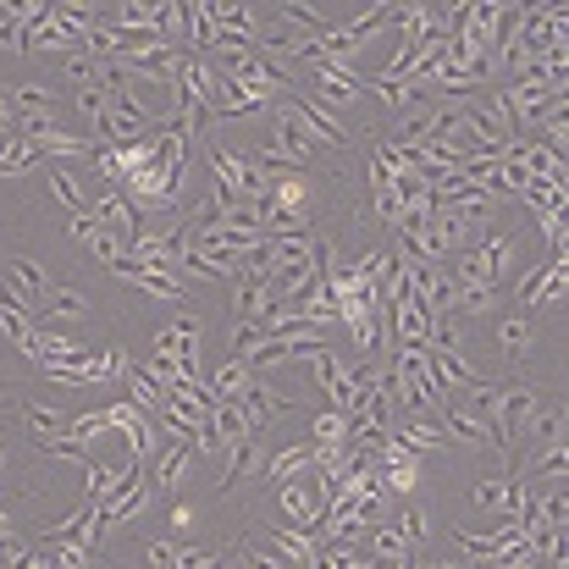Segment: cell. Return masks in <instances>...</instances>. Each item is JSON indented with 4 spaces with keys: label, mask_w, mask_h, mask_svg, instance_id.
<instances>
[{
    "label": "cell",
    "mask_w": 569,
    "mask_h": 569,
    "mask_svg": "<svg viewBox=\"0 0 569 569\" xmlns=\"http://www.w3.org/2000/svg\"><path fill=\"white\" fill-rule=\"evenodd\" d=\"M238 569H288L271 547H260V541H238Z\"/></svg>",
    "instance_id": "d590c367"
},
{
    "label": "cell",
    "mask_w": 569,
    "mask_h": 569,
    "mask_svg": "<svg viewBox=\"0 0 569 569\" xmlns=\"http://www.w3.org/2000/svg\"><path fill=\"white\" fill-rule=\"evenodd\" d=\"M371 95H376L387 111H398V117H404V111H415V106L426 100V89H420L415 78H393V84H387V78H371Z\"/></svg>",
    "instance_id": "ffe728a7"
},
{
    "label": "cell",
    "mask_w": 569,
    "mask_h": 569,
    "mask_svg": "<svg viewBox=\"0 0 569 569\" xmlns=\"http://www.w3.org/2000/svg\"><path fill=\"white\" fill-rule=\"evenodd\" d=\"M45 155L29 144V139H7L0 144V178H23V172H34Z\"/></svg>",
    "instance_id": "4316f807"
},
{
    "label": "cell",
    "mask_w": 569,
    "mask_h": 569,
    "mask_svg": "<svg viewBox=\"0 0 569 569\" xmlns=\"http://www.w3.org/2000/svg\"><path fill=\"white\" fill-rule=\"evenodd\" d=\"M89 216H95L106 233H117L128 249L144 238V216L128 205V194H122V189H100V194H95V205H89Z\"/></svg>",
    "instance_id": "277c9868"
},
{
    "label": "cell",
    "mask_w": 569,
    "mask_h": 569,
    "mask_svg": "<svg viewBox=\"0 0 569 569\" xmlns=\"http://www.w3.org/2000/svg\"><path fill=\"white\" fill-rule=\"evenodd\" d=\"M497 343H503V359L519 365L525 348H530V315H508V321H497Z\"/></svg>",
    "instance_id": "83f0119b"
},
{
    "label": "cell",
    "mask_w": 569,
    "mask_h": 569,
    "mask_svg": "<svg viewBox=\"0 0 569 569\" xmlns=\"http://www.w3.org/2000/svg\"><path fill=\"white\" fill-rule=\"evenodd\" d=\"M18 51H23V56H40V51H56V56H73V51H84V45H78V34H67V29L56 23V12L45 7L40 18H29V23L18 29Z\"/></svg>",
    "instance_id": "8992f818"
},
{
    "label": "cell",
    "mask_w": 569,
    "mask_h": 569,
    "mask_svg": "<svg viewBox=\"0 0 569 569\" xmlns=\"http://www.w3.org/2000/svg\"><path fill=\"white\" fill-rule=\"evenodd\" d=\"M293 111L321 133V144H326V150H348V128H343V122H337V111H332V106H321L310 89H299V95H293Z\"/></svg>",
    "instance_id": "30bf717a"
},
{
    "label": "cell",
    "mask_w": 569,
    "mask_h": 569,
    "mask_svg": "<svg viewBox=\"0 0 569 569\" xmlns=\"http://www.w3.org/2000/svg\"><path fill=\"white\" fill-rule=\"evenodd\" d=\"M150 492H155V481L144 475V464H133L128 475H122V486L100 503V514H106V525H128L133 514H144L150 508Z\"/></svg>",
    "instance_id": "52a82bcc"
},
{
    "label": "cell",
    "mask_w": 569,
    "mask_h": 569,
    "mask_svg": "<svg viewBox=\"0 0 569 569\" xmlns=\"http://www.w3.org/2000/svg\"><path fill=\"white\" fill-rule=\"evenodd\" d=\"M211 431H216V442H222V448H233V442H244V437H255L238 404H216V409H211Z\"/></svg>",
    "instance_id": "d4e9b609"
},
{
    "label": "cell",
    "mask_w": 569,
    "mask_h": 569,
    "mask_svg": "<svg viewBox=\"0 0 569 569\" xmlns=\"http://www.w3.org/2000/svg\"><path fill=\"white\" fill-rule=\"evenodd\" d=\"M266 541H271V552H277L288 569H310V563L321 558V541H315L310 530H293V525H271Z\"/></svg>",
    "instance_id": "8fae6325"
},
{
    "label": "cell",
    "mask_w": 569,
    "mask_h": 569,
    "mask_svg": "<svg viewBox=\"0 0 569 569\" xmlns=\"http://www.w3.org/2000/svg\"><path fill=\"white\" fill-rule=\"evenodd\" d=\"M7 398H12V393H0V404H7Z\"/></svg>",
    "instance_id": "ee69618b"
},
{
    "label": "cell",
    "mask_w": 569,
    "mask_h": 569,
    "mask_svg": "<svg viewBox=\"0 0 569 569\" xmlns=\"http://www.w3.org/2000/svg\"><path fill=\"white\" fill-rule=\"evenodd\" d=\"M530 481H563L569 486V442H552L530 459Z\"/></svg>",
    "instance_id": "f1b7e54d"
},
{
    "label": "cell",
    "mask_w": 569,
    "mask_h": 569,
    "mask_svg": "<svg viewBox=\"0 0 569 569\" xmlns=\"http://www.w3.org/2000/svg\"><path fill=\"white\" fill-rule=\"evenodd\" d=\"M178 569H216V558L194 541H178Z\"/></svg>",
    "instance_id": "f35d334b"
},
{
    "label": "cell",
    "mask_w": 569,
    "mask_h": 569,
    "mask_svg": "<svg viewBox=\"0 0 569 569\" xmlns=\"http://www.w3.org/2000/svg\"><path fill=\"white\" fill-rule=\"evenodd\" d=\"M45 178H51V189H56V200H62V205H67L73 216H89V200H84V189H78V183H73V178H67L62 167H51Z\"/></svg>",
    "instance_id": "836d02e7"
},
{
    "label": "cell",
    "mask_w": 569,
    "mask_h": 569,
    "mask_svg": "<svg viewBox=\"0 0 569 569\" xmlns=\"http://www.w3.org/2000/svg\"><path fill=\"white\" fill-rule=\"evenodd\" d=\"M150 563H155V569H178V547H172L167 536H150Z\"/></svg>",
    "instance_id": "ab89813d"
},
{
    "label": "cell",
    "mask_w": 569,
    "mask_h": 569,
    "mask_svg": "<svg viewBox=\"0 0 569 569\" xmlns=\"http://www.w3.org/2000/svg\"><path fill=\"white\" fill-rule=\"evenodd\" d=\"M398 530H404V541H409V547H420V541L431 536V514H426V503H404Z\"/></svg>",
    "instance_id": "e575fe53"
},
{
    "label": "cell",
    "mask_w": 569,
    "mask_h": 569,
    "mask_svg": "<svg viewBox=\"0 0 569 569\" xmlns=\"http://www.w3.org/2000/svg\"><path fill=\"white\" fill-rule=\"evenodd\" d=\"M194 442H161V453H155V470H150V481H155V492H178L183 481H189V464H194Z\"/></svg>",
    "instance_id": "7c38bea8"
},
{
    "label": "cell",
    "mask_w": 569,
    "mask_h": 569,
    "mask_svg": "<svg viewBox=\"0 0 569 569\" xmlns=\"http://www.w3.org/2000/svg\"><path fill=\"white\" fill-rule=\"evenodd\" d=\"M56 569H95V552L84 547V541H34Z\"/></svg>",
    "instance_id": "f546056e"
},
{
    "label": "cell",
    "mask_w": 569,
    "mask_h": 569,
    "mask_svg": "<svg viewBox=\"0 0 569 569\" xmlns=\"http://www.w3.org/2000/svg\"><path fill=\"white\" fill-rule=\"evenodd\" d=\"M497 304H503V293H497V288H481V282H453V310H448V315L470 321V315H492Z\"/></svg>",
    "instance_id": "ac0fdd59"
},
{
    "label": "cell",
    "mask_w": 569,
    "mask_h": 569,
    "mask_svg": "<svg viewBox=\"0 0 569 569\" xmlns=\"http://www.w3.org/2000/svg\"><path fill=\"white\" fill-rule=\"evenodd\" d=\"M172 525H178V530H194V508H189V503H172Z\"/></svg>",
    "instance_id": "60d3db41"
},
{
    "label": "cell",
    "mask_w": 569,
    "mask_h": 569,
    "mask_svg": "<svg viewBox=\"0 0 569 569\" xmlns=\"http://www.w3.org/2000/svg\"><path fill=\"white\" fill-rule=\"evenodd\" d=\"M442 431H448V442H464V448H492V431H486L470 409H459L453 398L442 404Z\"/></svg>",
    "instance_id": "2e32d148"
},
{
    "label": "cell",
    "mask_w": 569,
    "mask_h": 569,
    "mask_svg": "<svg viewBox=\"0 0 569 569\" xmlns=\"http://www.w3.org/2000/svg\"><path fill=\"white\" fill-rule=\"evenodd\" d=\"M519 492H525L519 475H486V481L470 486V503H475V508H492V514H503V519H514V514H519Z\"/></svg>",
    "instance_id": "9c48e42d"
},
{
    "label": "cell",
    "mask_w": 569,
    "mask_h": 569,
    "mask_svg": "<svg viewBox=\"0 0 569 569\" xmlns=\"http://www.w3.org/2000/svg\"><path fill=\"white\" fill-rule=\"evenodd\" d=\"M249 382H255V371H249L244 359H233V354H227V359L205 376V387H211V398H216V404H238Z\"/></svg>",
    "instance_id": "9a60e30c"
},
{
    "label": "cell",
    "mask_w": 569,
    "mask_h": 569,
    "mask_svg": "<svg viewBox=\"0 0 569 569\" xmlns=\"http://www.w3.org/2000/svg\"><path fill=\"white\" fill-rule=\"evenodd\" d=\"M89 249H95V255H100L106 266H117V260L128 255V244H122L117 233H106V227H95V238H89Z\"/></svg>",
    "instance_id": "8d00e7d4"
},
{
    "label": "cell",
    "mask_w": 569,
    "mask_h": 569,
    "mask_svg": "<svg viewBox=\"0 0 569 569\" xmlns=\"http://www.w3.org/2000/svg\"><path fill=\"white\" fill-rule=\"evenodd\" d=\"M0 569H7V541H0Z\"/></svg>",
    "instance_id": "b9f144b4"
},
{
    "label": "cell",
    "mask_w": 569,
    "mask_h": 569,
    "mask_svg": "<svg viewBox=\"0 0 569 569\" xmlns=\"http://www.w3.org/2000/svg\"><path fill=\"white\" fill-rule=\"evenodd\" d=\"M393 437H398L404 448H415V453H437V448H448V431L431 426V420H404V415H398Z\"/></svg>",
    "instance_id": "603a6c76"
},
{
    "label": "cell",
    "mask_w": 569,
    "mask_h": 569,
    "mask_svg": "<svg viewBox=\"0 0 569 569\" xmlns=\"http://www.w3.org/2000/svg\"><path fill=\"white\" fill-rule=\"evenodd\" d=\"M78 315H89V299H84L78 288H67V282H51L45 299H40V310H34L40 326H51V321H78Z\"/></svg>",
    "instance_id": "4fadbf2b"
},
{
    "label": "cell",
    "mask_w": 569,
    "mask_h": 569,
    "mask_svg": "<svg viewBox=\"0 0 569 569\" xmlns=\"http://www.w3.org/2000/svg\"><path fill=\"white\" fill-rule=\"evenodd\" d=\"M552 266H558V260H552V255H541V260H536V266L514 282V315H530V310H536V299H541V288H547Z\"/></svg>",
    "instance_id": "7402d4cb"
},
{
    "label": "cell",
    "mask_w": 569,
    "mask_h": 569,
    "mask_svg": "<svg viewBox=\"0 0 569 569\" xmlns=\"http://www.w3.org/2000/svg\"><path fill=\"white\" fill-rule=\"evenodd\" d=\"M249 475H260V481H266V453H260V437H244V442H233V448H227V464H222L216 486H222V492H233V486H244Z\"/></svg>",
    "instance_id": "ba28073f"
},
{
    "label": "cell",
    "mask_w": 569,
    "mask_h": 569,
    "mask_svg": "<svg viewBox=\"0 0 569 569\" xmlns=\"http://www.w3.org/2000/svg\"><path fill=\"white\" fill-rule=\"evenodd\" d=\"M0 464H7V442H0Z\"/></svg>",
    "instance_id": "7bdbcfd3"
},
{
    "label": "cell",
    "mask_w": 569,
    "mask_h": 569,
    "mask_svg": "<svg viewBox=\"0 0 569 569\" xmlns=\"http://www.w3.org/2000/svg\"><path fill=\"white\" fill-rule=\"evenodd\" d=\"M78 117H84L89 133L106 144V95H100V89H78Z\"/></svg>",
    "instance_id": "d6a6232c"
},
{
    "label": "cell",
    "mask_w": 569,
    "mask_h": 569,
    "mask_svg": "<svg viewBox=\"0 0 569 569\" xmlns=\"http://www.w3.org/2000/svg\"><path fill=\"white\" fill-rule=\"evenodd\" d=\"M382 569H404L409 558H415V547L404 541V530L398 525H371V547H365Z\"/></svg>",
    "instance_id": "e0dca14e"
},
{
    "label": "cell",
    "mask_w": 569,
    "mask_h": 569,
    "mask_svg": "<svg viewBox=\"0 0 569 569\" xmlns=\"http://www.w3.org/2000/svg\"><path fill=\"white\" fill-rule=\"evenodd\" d=\"M150 354L167 359V365H178V371H189V376H200V315H183V321L161 326Z\"/></svg>",
    "instance_id": "7a4b0ae2"
},
{
    "label": "cell",
    "mask_w": 569,
    "mask_h": 569,
    "mask_svg": "<svg viewBox=\"0 0 569 569\" xmlns=\"http://www.w3.org/2000/svg\"><path fill=\"white\" fill-rule=\"evenodd\" d=\"M310 442L315 448H348V415H337V409L310 415Z\"/></svg>",
    "instance_id": "484cf974"
},
{
    "label": "cell",
    "mask_w": 569,
    "mask_h": 569,
    "mask_svg": "<svg viewBox=\"0 0 569 569\" xmlns=\"http://www.w3.org/2000/svg\"><path fill=\"white\" fill-rule=\"evenodd\" d=\"M133 288H139V293H150V299H167V304H189V293H183V282H178V277H161V271H144V266H139Z\"/></svg>",
    "instance_id": "4dcf8cb0"
},
{
    "label": "cell",
    "mask_w": 569,
    "mask_h": 569,
    "mask_svg": "<svg viewBox=\"0 0 569 569\" xmlns=\"http://www.w3.org/2000/svg\"><path fill=\"white\" fill-rule=\"evenodd\" d=\"M128 470H133V464H106V459H95V464L84 470V503H106V497L122 486Z\"/></svg>",
    "instance_id": "cb8c5ba5"
},
{
    "label": "cell",
    "mask_w": 569,
    "mask_h": 569,
    "mask_svg": "<svg viewBox=\"0 0 569 569\" xmlns=\"http://www.w3.org/2000/svg\"><path fill=\"white\" fill-rule=\"evenodd\" d=\"M310 200H315V189H310L304 172H271V200H266V205H277V211H288V216H304Z\"/></svg>",
    "instance_id": "5bb4252c"
},
{
    "label": "cell",
    "mask_w": 569,
    "mask_h": 569,
    "mask_svg": "<svg viewBox=\"0 0 569 569\" xmlns=\"http://www.w3.org/2000/svg\"><path fill=\"white\" fill-rule=\"evenodd\" d=\"M18 139V111H12V84H0V144Z\"/></svg>",
    "instance_id": "74e56055"
},
{
    "label": "cell",
    "mask_w": 569,
    "mask_h": 569,
    "mask_svg": "<svg viewBox=\"0 0 569 569\" xmlns=\"http://www.w3.org/2000/svg\"><path fill=\"white\" fill-rule=\"evenodd\" d=\"M304 470H315V448L310 442H293V448H282V453H271L266 459V481H293V475H304Z\"/></svg>",
    "instance_id": "44dd1931"
},
{
    "label": "cell",
    "mask_w": 569,
    "mask_h": 569,
    "mask_svg": "<svg viewBox=\"0 0 569 569\" xmlns=\"http://www.w3.org/2000/svg\"><path fill=\"white\" fill-rule=\"evenodd\" d=\"M376 475H382L387 497H415V486H420V453L393 437V442L376 448Z\"/></svg>",
    "instance_id": "3957f363"
},
{
    "label": "cell",
    "mask_w": 569,
    "mask_h": 569,
    "mask_svg": "<svg viewBox=\"0 0 569 569\" xmlns=\"http://www.w3.org/2000/svg\"><path fill=\"white\" fill-rule=\"evenodd\" d=\"M67 437H73V442H84V448H95L100 437H111V420H106V409H89V415L67 420Z\"/></svg>",
    "instance_id": "1f68e13d"
},
{
    "label": "cell",
    "mask_w": 569,
    "mask_h": 569,
    "mask_svg": "<svg viewBox=\"0 0 569 569\" xmlns=\"http://www.w3.org/2000/svg\"><path fill=\"white\" fill-rule=\"evenodd\" d=\"M106 420H111V431L128 442V453H133V464H155V453H161V431H155V420L133 404V398H122V404H106Z\"/></svg>",
    "instance_id": "6da1fadb"
},
{
    "label": "cell",
    "mask_w": 569,
    "mask_h": 569,
    "mask_svg": "<svg viewBox=\"0 0 569 569\" xmlns=\"http://www.w3.org/2000/svg\"><path fill=\"white\" fill-rule=\"evenodd\" d=\"M238 409H244V420H249V431H266V426H277L282 415H293L299 404L282 393V387H271L266 376H255L249 387H244V398H238Z\"/></svg>",
    "instance_id": "5b68a950"
},
{
    "label": "cell",
    "mask_w": 569,
    "mask_h": 569,
    "mask_svg": "<svg viewBox=\"0 0 569 569\" xmlns=\"http://www.w3.org/2000/svg\"><path fill=\"white\" fill-rule=\"evenodd\" d=\"M18 415H23V426H29V437L45 448V442H56V437H67V420L51 409V404H29V398H18Z\"/></svg>",
    "instance_id": "d6986e66"
}]
</instances>
